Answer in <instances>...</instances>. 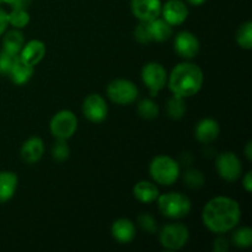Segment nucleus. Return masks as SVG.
Masks as SVG:
<instances>
[{
	"label": "nucleus",
	"mask_w": 252,
	"mask_h": 252,
	"mask_svg": "<svg viewBox=\"0 0 252 252\" xmlns=\"http://www.w3.org/2000/svg\"><path fill=\"white\" fill-rule=\"evenodd\" d=\"M241 219V208L238 201L226 196L209 199L202 211V221L209 231L225 234L236 228Z\"/></svg>",
	"instance_id": "f257e3e1"
},
{
	"label": "nucleus",
	"mask_w": 252,
	"mask_h": 252,
	"mask_svg": "<svg viewBox=\"0 0 252 252\" xmlns=\"http://www.w3.org/2000/svg\"><path fill=\"white\" fill-rule=\"evenodd\" d=\"M203 81V70L197 64L184 62L177 64L167 75L166 85L174 95L187 98L201 91Z\"/></svg>",
	"instance_id": "f03ea898"
},
{
	"label": "nucleus",
	"mask_w": 252,
	"mask_h": 252,
	"mask_svg": "<svg viewBox=\"0 0 252 252\" xmlns=\"http://www.w3.org/2000/svg\"><path fill=\"white\" fill-rule=\"evenodd\" d=\"M180 165L169 155H158L150 161L149 174L155 184L171 186L180 177Z\"/></svg>",
	"instance_id": "7ed1b4c3"
},
{
	"label": "nucleus",
	"mask_w": 252,
	"mask_h": 252,
	"mask_svg": "<svg viewBox=\"0 0 252 252\" xmlns=\"http://www.w3.org/2000/svg\"><path fill=\"white\" fill-rule=\"evenodd\" d=\"M157 202L160 213L169 219L185 218L192 209L191 199L181 192H167L159 194Z\"/></svg>",
	"instance_id": "20e7f679"
},
{
	"label": "nucleus",
	"mask_w": 252,
	"mask_h": 252,
	"mask_svg": "<svg viewBox=\"0 0 252 252\" xmlns=\"http://www.w3.org/2000/svg\"><path fill=\"white\" fill-rule=\"evenodd\" d=\"M189 240V230L182 223H170L162 226L159 231V243L165 250L179 251L187 245Z\"/></svg>",
	"instance_id": "39448f33"
},
{
	"label": "nucleus",
	"mask_w": 252,
	"mask_h": 252,
	"mask_svg": "<svg viewBox=\"0 0 252 252\" xmlns=\"http://www.w3.org/2000/svg\"><path fill=\"white\" fill-rule=\"evenodd\" d=\"M108 98L116 105L128 106L134 102L139 95L137 85L128 79H115L106 89Z\"/></svg>",
	"instance_id": "423d86ee"
},
{
	"label": "nucleus",
	"mask_w": 252,
	"mask_h": 252,
	"mask_svg": "<svg viewBox=\"0 0 252 252\" xmlns=\"http://www.w3.org/2000/svg\"><path fill=\"white\" fill-rule=\"evenodd\" d=\"M78 129V117L69 110H62L52 117L49 130L56 139L68 140Z\"/></svg>",
	"instance_id": "0eeeda50"
},
{
	"label": "nucleus",
	"mask_w": 252,
	"mask_h": 252,
	"mask_svg": "<svg viewBox=\"0 0 252 252\" xmlns=\"http://www.w3.org/2000/svg\"><path fill=\"white\" fill-rule=\"evenodd\" d=\"M216 169L219 177L226 182L238 181L243 174V164L233 152H224L216 159Z\"/></svg>",
	"instance_id": "6e6552de"
},
{
	"label": "nucleus",
	"mask_w": 252,
	"mask_h": 252,
	"mask_svg": "<svg viewBox=\"0 0 252 252\" xmlns=\"http://www.w3.org/2000/svg\"><path fill=\"white\" fill-rule=\"evenodd\" d=\"M142 80L149 90L150 96H157L167 83L166 69L158 62H149L142 68Z\"/></svg>",
	"instance_id": "1a4fd4ad"
},
{
	"label": "nucleus",
	"mask_w": 252,
	"mask_h": 252,
	"mask_svg": "<svg viewBox=\"0 0 252 252\" xmlns=\"http://www.w3.org/2000/svg\"><path fill=\"white\" fill-rule=\"evenodd\" d=\"M83 113L90 122L101 123L107 117L108 106L102 96L98 94H90L83 102Z\"/></svg>",
	"instance_id": "9d476101"
},
{
	"label": "nucleus",
	"mask_w": 252,
	"mask_h": 252,
	"mask_svg": "<svg viewBox=\"0 0 252 252\" xmlns=\"http://www.w3.org/2000/svg\"><path fill=\"white\" fill-rule=\"evenodd\" d=\"M174 49L181 58L193 59L199 52V41L196 34L189 31H181L175 36Z\"/></svg>",
	"instance_id": "9b49d317"
},
{
	"label": "nucleus",
	"mask_w": 252,
	"mask_h": 252,
	"mask_svg": "<svg viewBox=\"0 0 252 252\" xmlns=\"http://www.w3.org/2000/svg\"><path fill=\"white\" fill-rule=\"evenodd\" d=\"M161 0H130V11L139 21L149 22L161 14Z\"/></svg>",
	"instance_id": "f8f14e48"
},
{
	"label": "nucleus",
	"mask_w": 252,
	"mask_h": 252,
	"mask_svg": "<svg viewBox=\"0 0 252 252\" xmlns=\"http://www.w3.org/2000/svg\"><path fill=\"white\" fill-rule=\"evenodd\" d=\"M189 7L182 0H167L161 6L160 16L171 26H179L184 24L189 17Z\"/></svg>",
	"instance_id": "ddd939ff"
},
{
	"label": "nucleus",
	"mask_w": 252,
	"mask_h": 252,
	"mask_svg": "<svg viewBox=\"0 0 252 252\" xmlns=\"http://www.w3.org/2000/svg\"><path fill=\"white\" fill-rule=\"evenodd\" d=\"M44 56H46V44L39 39H31L26 42L19 53V58L32 66L41 63Z\"/></svg>",
	"instance_id": "4468645a"
},
{
	"label": "nucleus",
	"mask_w": 252,
	"mask_h": 252,
	"mask_svg": "<svg viewBox=\"0 0 252 252\" xmlns=\"http://www.w3.org/2000/svg\"><path fill=\"white\" fill-rule=\"evenodd\" d=\"M220 126L213 118H203L199 121L194 128V137L202 144H209L219 137Z\"/></svg>",
	"instance_id": "2eb2a0df"
},
{
	"label": "nucleus",
	"mask_w": 252,
	"mask_h": 252,
	"mask_svg": "<svg viewBox=\"0 0 252 252\" xmlns=\"http://www.w3.org/2000/svg\"><path fill=\"white\" fill-rule=\"evenodd\" d=\"M44 154V143L39 137H30L29 139L25 140L22 144L21 150H20V155L21 159L24 160L26 164H36L42 159Z\"/></svg>",
	"instance_id": "dca6fc26"
},
{
	"label": "nucleus",
	"mask_w": 252,
	"mask_h": 252,
	"mask_svg": "<svg viewBox=\"0 0 252 252\" xmlns=\"http://www.w3.org/2000/svg\"><path fill=\"white\" fill-rule=\"evenodd\" d=\"M111 235L117 243L129 244L135 238V225L130 219L120 218L111 225Z\"/></svg>",
	"instance_id": "f3484780"
},
{
	"label": "nucleus",
	"mask_w": 252,
	"mask_h": 252,
	"mask_svg": "<svg viewBox=\"0 0 252 252\" xmlns=\"http://www.w3.org/2000/svg\"><path fill=\"white\" fill-rule=\"evenodd\" d=\"M19 177L12 171L0 172V203H6L16 192Z\"/></svg>",
	"instance_id": "a211bd4d"
},
{
	"label": "nucleus",
	"mask_w": 252,
	"mask_h": 252,
	"mask_svg": "<svg viewBox=\"0 0 252 252\" xmlns=\"http://www.w3.org/2000/svg\"><path fill=\"white\" fill-rule=\"evenodd\" d=\"M159 194L160 192L157 185L150 181H139L133 187V196L140 203H152V202L157 201Z\"/></svg>",
	"instance_id": "6ab92c4d"
},
{
	"label": "nucleus",
	"mask_w": 252,
	"mask_h": 252,
	"mask_svg": "<svg viewBox=\"0 0 252 252\" xmlns=\"http://www.w3.org/2000/svg\"><path fill=\"white\" fill-rule=\"evenodd\" d=\"M33 71H34V66L25 63L24 61H21V59L17 57L14 65H12L11 70H10L9 76L15 85L21 86V85H25V84H27L30 80H31L32 75H33Z\"/></svg>",
	"instance_id": "aec40b11"
},
{
	"label": "nucleus",
	"mask_w": 252,
	"mask_h": 252,
	"mask_svg": "<svg viewBox=\"0 0 252 252\" xmlns=\"http://www.w3.org/2000/svg\"><path fill=\"white\" fill-rule=\"evenodd\" d=\"M2 36H4L2 37V49L9 52V53L15 54V56H19L25 44L24 33L20 30L14 29L10 30V31H5Z\"/></svg>",
	"instance_id": "412c9836"
},
{
	"label": "nucleus",
	"mask_w": 252,
	"mask_h": 252,
	"mask_svg": "<svg viewBox=\"0 0 252 252\" xmlns=\"http://www.w3.org/2000/svg\"><path fill=\"white\" fill-rule=\"evenodd\" d=\"M148 25H149L152 41L165 42L172 36V26L167 24L162 17H157V19L148 22Z\"/></svg>",
	"instance_id": "4be33fe9"
},
{
	"label": "nucleus",
	"mask_w": 252,
	"mask_h": 252,
	"mask_svg": "<svg viewBox=\"0 0 252 252\" xmlns=\"http://www.w3.org/2000/svg\"><path fill=\"white\" fill-rule=\"evenodd\" d=\"M166 113L171 120H181L186 113L185 98L172 95V97L166 103Z\"/></svg>",
	"instance_id": "5701e85b"
},
{
	"label": "nucleus",
	"mask_w": 252,
	"mask_h": 252,
	"mask_svg": "<svg viewBox=\"0 0 252 252\" xmlns=\"http://www.w3.org/2000/svg\"><path fill=\"white\" fill-rule=\"evenodd\" d=\"M138 115L143 118V120H154L159 116L160 113V108L158 106V103L155 102L154 100L152 98H144V100L140 101L138 103Z\"/></svg>",
	"instance_id": "b1692460"
},
{
	"label": "nucleus",
	"mask_w": 252,
	"mask_h": 252,
	"mask_svg": "<svg viewBox=\"0 0 252 252\" xmlns=\"http://www.w3.org/2000/svg\"><path fill=\"white\" fill-rule=\"evenodd\" d=\"M236 43L243 49L250 51L252 48V21H246L236 31Z\"/></svg>",
	"instance_id": "393cba45"
},
{
	"label": "nucleus",
	"mask_w": 252,
	"mask_h": 252,
	"mask_svg": "<svg viewBox=\"0 0 252 252\" xmlns=\"http://www.w3.org/2000/svg\"><path fill=\"white\" fill-rule=\"evenodd\" d=\"M30 20H31V17H30V14L27 10L11 9V11L7 12V22L14 29H25L30 24Z\"/></svg>",
	"instance_id": "a878e982"
},
{
	"label": "nucleus",
	"mask_w": 252,
	"mask_h": 252,
	"mask_svg": "<svg viewBox=\"0 0 252 252\" xmlns=\"http://www.w3.org/2000/svg\"><path fill=\"white\" fill-rule=\"evenodd\" d=\"M231 241L240 249H248L252 245V229L250 226H241L236 229L231 236Z\"/></svg>",
	"instance_id": "bb28decb"
},
{
	"label": "nucleus",
	"mask_w": 252,
	"mask_h": 252,
	"mask_svg": "<svg viewBox=\"0 0 252 252\" xmlns=\"http://www.w3.org/2000/svg\"><path fill=\"white\" fill-rule=\"evenodd\" d=\"M69 155H70V149L66 144V140L57 139V142L52 147V157H53V159L59 162L65 161Z\"/></svg>",
	"instance_id": "cd10ccee"
},
{
	"label": "nucleus",
	"mask_w": 252,
	"mask_h": 252,
	"mask_svg": "<svg viewBox=\"0 0 252 252\" xmlns=\"http://www.w3.org/2000/svg\"><path fill=\"white\" fill-rule=\"evenodd\" d=\"M184 179H185V182H186V185L189 187V189H201V187L204 185V175L202 174L199 170H196V169L189 170V171H186V174H185Z\"/></svg>",
	"instance_id": "c85d7f7f"
},
{
	"label": "nucleus",
	"mask_w": 252,
	"mask_h": 252,
	"mask_svg": "<svg viewBox=\"0 0 252 252\" xmlns=\"http://www.w3.org/2000/svg\"><path fill=\"white\" fill-rule=\"evenodd\" d=\"M17 57L19 56L9 53V52L4 51V49L0 52V75H9L10 70H11Z\"/></svg>",
	"instance_id": "c756f323"
},
{
	"label": "nucleus",
	"mask_w": 252,
	"mask_h": 252,
	"mask_svg": "<svg viewBox=\"0 0 252 252\" xmlns=\"http://www.w3.org/2000/svg\"><path fill=\"white\" fill-rule=\"evenodd\" d=\"M134 38L137 39V42L142 44H147L152 42V36H150V31H149V25L148 22L144 21H139V24L137 25V27L134 29Z\"/></svg>",
	"instance_id": "7c9ffc66"
},
{
	"label": "nucleus",
	"mask_w": 252,
	"mask_h": 252,
	"mask_svg": "<svg viewBox=\"0 0 252 252\" xmlns=\"http://www.w3.org/2000/svg\"><path fill=\"white\" fill-rule=\"evenodd\" d=\"M138 224H139L140 229L148 234H154L158 230L157 220L154 217L148 213H142L138 217Z\"/></svg>",
	"instance_id": "2f4dec72"
},
{
	"label": "nucleus",
	"mask_w": 252,
	"mask_h": 252,
	"mask_svg": "<svg viewBox=\"0 0 252 252\" xmlns=\"http://www.w3.org/2000/svg\"><path fill=\"white\" fill-rule=\"evenodd\" d=\"M213 250L216 252H226L229 250V240L223 236V234H219L218 238L214 240Z\"/></svg>",
	"instance_id": "473e14b6"
},
{
	"label": "nucleus",
	"mask_w": 252,
	"mask_h": 252,
	"mask_svg": "<svg viewBox=\"0 0 252 252\" xmlns=\"http://www.w3.org/2000/svg\"><path fill=\"white\" fill-rule=\"evenodd\" d=\"M4 4H7L11 9L27 10L31 6L32 0H4Z\"/></svg>",
	"instance_id": "72a5a7b5"
},
{
	"label": "nucleus",
	"mask_w": 252,
	"mask_h": 252,
	"mask_svg": "<svg viewBox=\"0 0 252 252\" xmlns=\"http://www.w3.org/2000/svg\"><path fill=\"white\" fill-rule=\"evenodd\" d=\"M7 26H9V22H7V12L0 7V36H2L5 33Z\"/></svg>",
	"instance_id": "f704fd0d"
},
{
	"label": "nucleus",
	"mask_w": 252,
	"mask_h": 252,
	"mask_svg": "<svg viewBox=\"0 0 252 252\" xmlns=\"http://www.w3.org/2000/svg\"><path fill=\"white\" fill-rule=\"evenodd\" d=\"M243 187L248 193H251L252 191V172H246L245 176L243 177Z\"/></svg>",
	"instance_id": "c9c22d12"
},
{
	"label": "nucleus",
	"mask_w": 252,
	"mask_h": 252,
	"mask_svg": "<svg viewBox=\"0 0 252 252\" xmlns=\"http://www.w3.org/2000/svg\"><path fill=\"white\" fill-rule=\"evenodd\" d=\"M244 153H245L246 159H248L249 161H251L252 160V142L251 140H249V142L246 143L245 148H244Z\"/></svg>",
	"instance_id": "e433bc0d"
},
{
	"label": "nucleus",
	"mask_w": 252,
	"mask_h": 252,
	"mask_svg": "<svg viewBox=\"0 0 252 252\" xmlns=\"http://www.w3.org/2000/svg\"><path fill=\"white\" fill-rule=\"evenodd\" d=\"M186 1L189 2V4L193 5V6H199V5L204 4V2H206L207 0H186Z\"/></svg>",
	"instance_id": "4c0bfd02"
},
{
	"label": "nucleus",
	"mask_w": 252,
	"mask_h": 252,
	"mask_svg": "<svg viewBox=\"0 0 252 252\" xmlns=\"http://www.w3.org/2000/svg\"><path fill=\"white\" fill-rule=\"evenodd\" d=\"M1 4H4V0H0V5Z\"/></svg>",
	"instance_id": "58836bf2"
}]
</instances>
